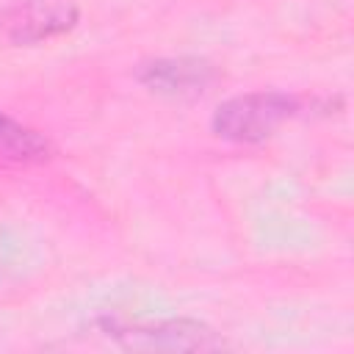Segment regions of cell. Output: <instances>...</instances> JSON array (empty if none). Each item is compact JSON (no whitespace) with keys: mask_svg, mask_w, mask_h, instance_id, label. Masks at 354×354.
<instances>
[{"mask_svg":"<svg viewBox=\"0 0 354 354\" xmlns=\"http://www.w3.org/2000/svg\"><path fill=\"white\" fill-rule=\"evenodd\" d=\"M75 22H77L75 0H19L3 17V28L8 39L17 44L47 41L53 36L72 30Z\"/></svg>","mask_w":354,"mask_h":354,"instance_id":"obj_2","label":"cell"},{"mask_svg":"<svg viewBox=\"0 0 354 354\" xmlns=\"http://www.w3.org/2000/svg\"><path fill=\"white\" fill-rule=\"evenodd\" d=\"M299 113V100L282 91H252L221 102L213 113V130L218 138L254 144L268 138L282 122Z\"/></svg>","mask_w":354,"mask_h":354,"instance_id":"obj_1","label":"cell"},{"mask_svg":"<svg viewBox=\"0 0 354 354\" xmlns=\"http://www.w3.org/2000/svg\"><path fill=\"white\" fill-rule=\"evenodd\" d=\"M216 72L207 61L199 58H158L138 69V80L169 97H196L207 91Z\"/></svg>","mask_w":354,"mask_h":354,"instance_id":"obj_3","label":"cell"},{"mask_svg":"<svg viewBox=\"0 0 354 354\" xmlns=\"http://www.w3.org/2000/svg\"><path fill=\"white\" fill-rule=\"evenodd\" d=\"M0 158L19 163L44 160L50 158V141L41 133L25 127L22 122L0 113Z\"/></svg>","mask_w":354,"mask_h":354,"instance_id":"obj_4","label":"cell"}]
</instances>
